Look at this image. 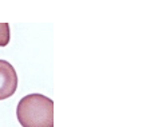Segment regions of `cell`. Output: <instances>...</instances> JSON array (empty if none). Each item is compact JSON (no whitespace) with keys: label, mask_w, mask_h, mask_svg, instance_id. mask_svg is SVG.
Listing matches in <instances>:
<instances>
[{"label":"cell","mask_w":146,"mask_h":127,"mask_svg":"<svg viewBox=\"0 0 146 127\" xmlns=\"http://www.w3.org/2000/svg\"><path fill=\"white\" fill-rule=\"evenodd\" d=\"M22 127H54V102L42 94H28L16 107Z\"/></svg>","instance_id":"1"},{"label":"cell","mask_w":146,"mask_h":127,"mask_svg":"<svg viewBox=\"0 0 146 127\" xmlns=\"http://www.w3.org/2000/svg\"><path fill=\"white\" fill-rule=\"evenodd\" d=\"M18 88V74L11 63L0 59V101L11 98Z\"/></svg>","instance_id":"2"},{"label":"cell","mask_w":146,"mask_h":127,"mask_svg":"<svg viewBox=\"0 0 146 127\" xmlns=\"http://www.w3.org/2000/svg\"><path fill=\"white\" fill-rule=\"evenodd\" d=\"M9 24L0 23V47H5L9 43Z\"/></svg>","instance_id":"3"}]
</instances>
